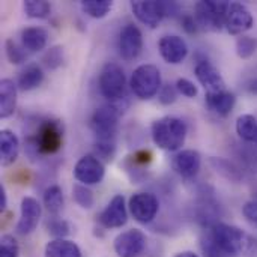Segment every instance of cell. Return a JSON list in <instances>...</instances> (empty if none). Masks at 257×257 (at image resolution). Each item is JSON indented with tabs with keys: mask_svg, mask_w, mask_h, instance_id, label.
Listing matches in <instances>:
<instances>
[{
	"mask_svg": "<svg viewBox=\"0 0 257 257\" xmlns=\"http://www.w3.org/2000/svg\"><path fill=\"white\" fill-rule=\"evenodd\" d=\"M209 164L215 170V173L220 175L221 178H224L226 181L241 182L242 173H241V170L232 161H229L226 158H211L209 160Z\"/></svg>",
	"mask_w": 257,
	"mask_h": 257,
	"instance_id": "cell-25",
	"label": "cell"
},
{
	"mask_svg": "<svg viewBox=\"0 0 257 257\" xmlns=\"http://www.w3.org/2000/svg\"><path fill=\"white\" fill-rule=\"evenodd\" d=\"M176 89H178V92H179L181 95H184V96H187V98H194V96H197V93H199L197 86H196L193 81H190L188 78H179V80L176 81Z\"/></svg>",
	"mask_w": 257,
	"mask_h": 257,
	"instance_id": "cell-38",
	"label": "cell"
},
{
	"mask_svg": "<svg viewBox=\"0 0 257 257\" xmlns=\"http://www.w3.org/2000/svg\"><path fill=\"white\" fill-rule=\"evenodd\" d=\"M116 154V142H95V157L99 161L110 163Z\"/></svg>",
	"mask_w": 257,
	"mask_h": 257,
	"instance_id": "cell-35",
	"label": "cell"
},
{
	"mask_svg": "<svg viewBox=\"0 0 257 257\" xmlns=\"http://www.w3.org/2000/svg\"><path fill=\"white\" fill-rule=\"evenodd\" d=\"M44 81V71L41 66L32 63L27 65L18 75L17 86L21 92H30L36 87H39Z\"/></svg>",
	"mask_w": 257,
	"mask_h": 257,
	"instance_id": "cell-23",
	"label": "cell"
},
{
	"mask_svg": "<svg viewBox=\"0 0 257 257\" xmlns=\"http://www.w3.org/2000/svg\"><path fill=\"white\" fill-rule=\"evenodd\" d=\"M81 11L92 18H104L113 8L110 0H83L80 2Z\"/></svg>",
	"mask_w": 257,
	"mask_h": 257,
	"instance_id": "cell-28",
	"label": "cell"
},
{
	"mask_svg": "<svg viewBox=\"0 0 257 257\" xmlns=\"http://www.w3.org/2000/svg\"><path fill=\"white\" fill-rule=\"evenodd\" d=\"M241 256L244 257H257V239L251 235L247 233L244 245H242V253Z\"/></svg>",
	"mask_w": 257,
	"mask_h": 257,
	"instance_id": "cell-40",
	"label": "cell"
},
{
	"mask_svg": "<svg viewBox=\"0 0 257 257\" xmlns=\"http://www.w3.org/2000/svg\"><path fill=\"white\" fill-rule=\"evenodd\" d=\"M130 86L133 93L140 99H151L157 93H160L161 84V72L155 65H140L134 69Z\"/></svg>",
	"mask_w": 257,
	"mask_h": 257,
	"instance_id": "cell-6",
	"label": "cell"
},
{
	"mask_svg": "<svg viewBox=\"0 0 257 257\" xmlns=\"http://www.w3.org/2000/svg\"><path fill=\"white\" fill-rule=\"evenodd\" d=\"M72 199L74 202L81 208V209H90L95 203L93 199V193L90 191V188L87 185L83 184H77L72 188Z\"/></svg>",
	"mask_w": 257,
	"mask_h": 257,
	"instance_id": "cell-30",
	"label": "cell"
},
{
	"mask_svg": "<svg viewBox=\"0 0 257 257\" xmlns=\"http://www.w3.org/2000/svg\"><path fill=\"white\" fill-rule=\"evenodd\" d=\"M158 50L161 57L170 65H179L188 56V45L185 39L178 35L163 36L158 42Z\"/></svg>",
	"mask_w": 257,
	"mask_h": 257,
	"instance_id": "cell-16",
	"label": "cell"
},
{
	"mask_svg": "<svg viewBox=\"0 0 257 257\" xmlns=\"http://www.w3.org/2000/svg\"><path fill=\"white\" fill-rule=\"evenodd\" d=\"M248 89H250L251 92H254V93H257V78H256V80H253V81L250 83Z\"/></svg>",
	"mask_w": 257,
	"mask_h": 257,
	"instance_id": "cell-44",
	"label": "cell"
},
{
	"mask_svg": "<svg viewBox=\"0 0 257 257\" xmlns=\"http://www.w3.org/2000/svg\"><path fill=\"white\" fill-rule=\"evenodd\" d=\"M42 215V208L39 202L33 197H24L21 200V215L17 223V233L18 235H30L39 224Z\"/></svg>",
	"mask_w": 257,
	"mask_h": 257,
	"instance_id": "cell-15",
	"label": "cell"
},
{
	"mask_svg": "<svg viewBox=\"0 0 257 257\" xmlns=\"http://www.w3.org/2000/svg\"><path fill=\"white\" fill-rule=\"evenodd\" d=\"M245 236L247 233L244 230L226 223H217L212 227V233H211L214 244L224 257L241 256Z\"/></svg>",
	"mask_w": 257,
	"mask_h": 257,
	"instance_id": "cell-7",
	"label": "cell"
},
{
	"mask_svg": "<svg viewBox=\"0 0 257 257\" xmlns=\"http://www.w3.org/2000/svg\"><path fill=\"white\" fill-rule=\"evenodd\" d=\"M123 99H120L117 102H110V104L101 105L92 114L90 128L95 134L96 142H116L119 119L125 108L122 105Z\"/></svg>",
	"mask_w": 257,
	"mask_h": 257,
	"instance_id": "cell-3",
	"label": "cell"
},
{
	"mask_svg": "<svg viewBox=\"0 0 257 257\" xmlns=\"http://www.w3.org/2000/svg\"><path fill=\"white\" fill-rule=\"evenodd\" d=\"M20 245L12 235H3L0 239V257H18Z\"/></svg>",
	"mask_w": 257,
	"mask_h": 257,
	"instance_id": "cell-36",
	"label": "cell"
},
{
	"mask_svg": "<svg viewBox=\"0 0 257 257\" xmlns=\"http://www.w3.org/2000/svg\"><path fill=\"white\" fill-rule=\"evenodd\" d=\"M182 27L187 33H197L200 29L197 26V21L194 18V15H185L182 17Z\"/></svg>",
	"mask_w": 257,
	"mask_h": 257,
	"instance_id": "cell-41",
	"label": "cell"
},
{
	"mask_svg": "<svg viewBox=\"0 0 257 257\" xmlns=\"http://www.w3.org/2000/svg\"><path fill=\"white\" fill-rule=\"evenodd\" d=\"M47 232L54 236V239H65L71 233V227L68 221L59 218V217H51L47 221Z\"/></svg>",
	"mask_w": 257,
	"mask_h": 257,
	"instance_id": "cell-33",
	"label": "cell"
},
{
	"mask_svg": "<svg viewBox=\"0 0 257 257\" xmlns=\"http://www.w3.org/2000/svg\"><path fill=\"white\" fill-rule=\"evenodd\" d=\"M47 41H48V33L42 27L32 26V27H26L21 32V45L29 53L42 51L47 45Z\"/></svg>",
	"mask_w": 257,
	"mask_h": 257,
	"instance_id": "cell-22",
	"label": "cell"
},
{
	"mask_svg": "<svg viewBox=\"0 0 257 257\" xmlns=\"http://www.w3.org/2000/svg\"><path fill=\"white\" fill-rule=\"evenodd\" d=\"M44 205L48 211V214H51L53 217H57L65 205V197H63V191L59 185H51L45 190L44 193Z\"/></svg>",
	"mask_w": 257,
	"mask_h": 257,
	"instance_id": "cell-27",
	"label": "cell"
},
{
	"mask_svg": "<svg viewBox=\"0 0 257 257\" xmlns=\"http://www.w3.org/2000/svg\"><path fill=\"white\" fill-rule=\"evenodd\" d=\"M45 257H83L80 247L69 239H53L45 245Z\"/></svg>",
	"mask_w": 257,
	"mask_h": 257,
	"instance_id": "cell-24",
	"label": "cell"
},
{
	"mask_svg": "<svg viewBox=\"0 0 257 257\" xmlns=\"http://www.w3.org/2000/svg\"><path fill=\"white\" fill-rule=\"evenodd\" d=\"M23 8L29 18H38V20L47 18L51 12V5L45 0H26Z\"/></svg>",
	"mask_w": 257,
	"mask_h": 257,
	"instance_id": "cell-29",
	"label": "cell"
},
{
	"mask_svg": "<svg viewBox=\"0 0 257 257\" xmlns=\"http://www.w3.org/2000/svg\"><path fill=\"white\" fill-rule=\"evenodd\" d=\"M229 2L202 0L194 6V18L200 30L220 32L224 27L226 14L229 9Z\"/></svg>",
	"mask_w": 257,
	"mask_h": 257,
	"instance_id": "cell-4",
	"label": "cell"
},
{
	"mask_svg": "<svg viewBox=\"0 0 257 257\" xmlns=\"http://www.w3.org/2000/svg\"><path fill=\"white\" fill-rule=\"evenodd\" d=\"M128 208L136 221L140 224H149L157 217L160 203L157 196L152 193H136L131 196Z\"/></svg>",
	"mask_w": 257,
	"mask_h": 257,
	"instance_id": "cell-8",
	"label": "cell"
},
{
	"mask_svg": "<svg viewBox=\"0 0 257 257\" xmlns=\"http://www.w3.org/2000/svg\"><path fill=\"white\" fill-rule=\"evenodd\" d=\"M236 133L247 143H257V119L253 114H241L236 119Z\"/></svg>",
	"mask_w": 257,
	"mask_h": 257,
	"instance_id": "cell-26",
	"label": "cell"
},
{
	"mask_svg": "<svg viewBox=\"0 0 257 257\" xmlns=\"http://www.w3.org/2000/svg\"><path fill=\"white\" fill-rule=\"evenodd\" d=\"M126 221H128V211H126L125 197L122 194H116L105 206V209L99 214L98 223L104 229H119L125 226Z\"/></svg>",
	"mask_w": 257,
	"mask_h": 257,
	"instance_id": "cell-14",
	"label": "cell"
},
{
	"mask_svg": "<svg viewBox=\"0 0 257 257\" xmlns=\"http://www.w3.org/2000/svg\"><path fill=\"white\" fill-rule=\"evenodd\" d=\"M8 206V196H6V190L5 187L0 184V211L3 212Z\"/></svg>",
	"mask_w": 257,
	"mask_h": 257,
	"instance_id": "cell-42",
	"label": "cell"
},
{
	"mask_svg": "<svg viewBox=\"0 0 257 257\" xmlns=\"http://www.w3.org/2000/svg\"><path fill=\"white\" fill-rule=\"evenodd\" d=\"M6 57L12 65H21L27 59V50L23 45H18L14 39H6L5 42Z\"/></svg>",
	"mask_w": 257,
	"mask_h": 257,
	"instance_id": "cell-31",
	"label": "cell"
},
{
	"mask_svg": "<svg viewBox=\"0 0 257 257\" xmlns=\"http://www.w3.org/2000/svg\"><path fill=\"white\" fill-rule=\"evenodd\" d=\"M242 214L245 217L247 221L257 224V199L254 200H248L244 206H242Z\"/></svg>",
	"mask_w": 257,
	"mask_h": 257,
	"instance_id": "cell-39",
	"label": "cell"
},
{
	"mask_svg": "<svg viewBox=\"0 0 257 257\" xmlns=\"http://www.w3.org/2000/svg\"><path fill=\"white\" fill-rule=\"evenodd\" d=\"M17 89L18 86L11 78L0 81V117L8 119L17 108Z\"/></svg>",
	"mask_w": 257,
	"mask_h": 257,
	"instance_id": "cell-20",
	"label": "cell"
},
{
	"mask_svg": "<svg viewBox=\"0 0 257 257\" xmlns=\"http://www.w3.org/2000/svg\"><path fill=\"white\" fill-rule=\"evenodd\" d=\"M65 62V51L62 45H54L50 50H47V53L42 56V63L48 68V69H57L63 65Z\"/></svg>",
	"mask_w": 257,
	"mask_h": 257,
	"instance_id": "cell-32",
	"label": "cell"
},
{
	"mask_svg": "<svg viewBox=\"0 0 257 257\" xmlns=\"http://www.w3.org/2000/svg\"><path fill=\"white\" fill-rule=\"evenodd\" d=\"M194 74H196L199 83L205 87L206 93H215V92L227 90L223 75L211 62H206V60L197 62Z\"/></svg>",
	"mask_w": 257,
	"mask_h": 257,
	"instance_id": "cell-17",
	"label": "cell"
},
{
	"mask_svg": "<svg viewBox=\"0 0 257 257\" xmlns=\"http://www.w3.org/2000/svg\"><path fill=\"white\" fill-rule=\"evenodd\" d=\"M253 26H254V17L245 5L238 3V2H233L229 5L224 27L230 35L242 36V33L250 30Z\"/></svg>",
	"mask_w": 257,
	"mask_h": 257,
	"instance_id": "cell-11",
	"label": "cell"
},
{
	"mask_svg": "<svg viewBox=\"0 0 257 257\" xmlns=\"http://www.w3.org/2000/svg\"><path fill=\"white\" fill-rule=\"evenodd\" d=\"M143 50V35L136 24H126L119 33V54L123 60H136Z\"/></svg>",
	"mask_w": 257,
	"mask_h": 257,
	"instance_id": "cell-12",
	"label": "cell"
},
{
	"mask_svg": "<svg viewBox=\"0 0 257 257\" xmlns=\"http://www.w3.org/2000/svg\"><path fill=\"white\" fill-rule=\"evenodd\" d=\"M205 101H206L208 108L212 113L221 117H226L232 113L236 104V96L229 90H223V92H215V93H206Z\"/></svg>",
	"mask_w": 257,
	"mask_h": 257,
	"instance_id": "cell-19",
	"label": "cell"
},
{
	"mask_svg": "<svg viewBox=\"0 0 257 257\" xmlns=\"http://www.w3.org/2000/svg\"><path fill=\"white\" fill-rule=\"evenodd\" d=\"M105 167L95 155L81 157L74 167V178L83 185H96L104 179Z\"/></svg>",
	"mask_w": 257,
	"mask_h": 257,
	"instance_id": "cell-9",
	"label": "cell"
},
{
	"mask_svg": "<svg viewBox=\"0 0 257 257\" xmlns=\"http://www.w3.org/2000/svg\"><path fill=\"white\" fill-rule=\"evenodd\" d=\"M63 146V125L56 119H45L36 128L33 136L26 139V151L30 157L54 155Z\"/></svg>",
	"mask_w": 257,
	"mask_h": 257,
	"instance_id": "cell-1",
	"label": "cell"
},
{
	"mask_svg": "<svg viewBox=\"0 0 257 257\" xmlns=\"http://www.w3.org/2000/svg\"><path fill=\"white\" fill-rule=\"evenodd\" d=\"M175 257H199L196 253L193 251H182V253H178Z\"/></svg>",
	"mask_w": 257,
	"mask_h": 257,
	"instance_id": "cell-43",
	"label": "cell"
},
{
	"mask_svg": "<svg viewBox=\"0 0 257 257\" xmlns=\"http://www.w3.org/2000/svg\"><path fill=\"white\" fill-rule=\"evenodd\" d=\"M257 51V39L242 35L236 41V54L241 59H250Z\"/></svg>",
	"mask_w": 257,
	"mask_h": 257,
	"instance_id": "cell-34",
	"label": "cell"
},
{
	"mask_svg": "<svg viewBox=\"0 0 257 257\" xmlns=\"http://www.w3.org/2000/svg\"><path fill=\"white\" fill-rule=\"evenodd\" d=\"M98 87L101 95L110 102H117L123 99L126 90V77L122 66L113 62L105 63L99 72Z\"/></svg>",
	"mask_w": 257,
	"mask_h": 257,
	"instance_id": "cell-5",
	"label": "cell"
},
{
	"mask_svg": "<svg viewBox=\"0 0 257 257\" xmlns=\"http://www.w3.org/2000/svg\"><path fill=\"white\" fill-rule=\"evenodd\" d=\"M131 11L136 15V18L143 23L145 26L151 29H157L163 18L166 17V8L164 2H157V0H139L131 3Z\"/></svg>",
	"mask_w": 257,
	"mask_h": 257,
	"instance_id": "cell-13",
	"label": "cell"
},
{
	"mask_svg": "<svg viewBox=\"0 0 257 257\" xmlns=\"http://www.w3.org/2000/svg\"><path fill=\"white\" fill-rule=\"evenodd\" d=\"M187 123L175 116H164L152 123L151 134L155 146L167 152L179 151L187 139Z\"/></svg>",
	"mask_w": 257,
	"mask_h": 257,
	"instance_id": "cell-2",
	"label": "cell"
},
{
	"mask_svg": "<svg viewBox=\"0 0 257 257\" xmlns=\"http://www.w3.org/2000/svg\"><path fill=\"white\" fill-rule=\"evenodd\" d=\"M146 235L139 229H130L114 238L113 247L119 257H137L146 247Z\"/></svg>",
	"mask_w": 257,
	"mask_h": 257,
	"instance_id": "cell-10",
	"label": "cell"
},
{
	"mask_svg": "<svg viewBox=\"0 0 257 257\" xmlns=\"http://www.w3.org/2000/svg\"><path fill=\"white\" fill-rule=\"evenodd\" d=\"M20 154V140L11 130L0 131V163L2 166H11L15 163Z\"/></svg>",
	"mask_w": 257,
	"mask_h": 257,
	"instance_id": "cell-21",
	"label": "cell"
},
{
	"mask_svg": "<svg viewBox=\"0 0 257 257\" xmlns=\"http://www.w3.org/2000/svg\"><path fill=\"white\" fill-rule=\"evenodd\" d=\"M172 166H173V170L179 176H182L185 179H191L199 173V170L202 167V157L194 149H185V151H181L179 154H176Z\"/></svg>",
	"mask_w": 257,
	"mask_h": 257,
	"instance_id": "cell-18",
	"label": "cell"
},
{
	"mask_svg": "<svg viewBox=\"0 0 257 257\" xmlns=\"http://www.w3.org/2000/svg\"><path fill=\"white\" fill-rule=\"evenodd\" d=\"M178 89L176 86H172V84H164L158 93V99L163 105H170L173 104L176 99H178Z\"/></svg>",
	"mask_w": 257,
	"mask_h": 257,
	"instance_id": "cell-37",
	"label": "cell"
}]
</instances>
